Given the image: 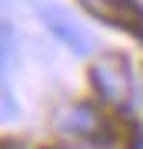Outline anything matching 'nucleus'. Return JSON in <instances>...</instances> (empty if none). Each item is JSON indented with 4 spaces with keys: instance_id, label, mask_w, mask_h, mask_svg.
<instances>
[{
    "instance_id": "obj_2",
    "label": "nucleus",
    "mask_w": 143,
    "mask_h": 149,
    "mask_svg": "<svg viewBox=\"0 0 143 149\" xmlns=\"http://www.w3.org/2000/svg\"><path fill=\"white\" fill-rule=\"evenodd\" d=\"M93 17L113 23L120 30H130L133 37L143 40V7L137 0H80Z\"/></svg>"
},
{
    "instance_id": "obj_5",
    "label": "nucleus",
    "mask_w": 143,
    "mask_h": 149,
    "mask_svg": "<svg viewBox=\"0 0 143 149\" xmlns=\"http://www.w3.org/2000/svg\"><path fill=\"white\" fill-rule=\"evenodd\" d=\"M4 149H17V146H13V143H7V146H4Z\"/></svg>"
},
{
    "instance_id": "obj_1",
    "label": "nucleus",
    "mask_w": 143,
    "mask_h": 149,
    "mask_svg": "<svg viewBox=\"0 0 143 149\" xmlns=\"http://www.w3.org/2000/svg\"><path fill=\"white\" fill-rule=\"evenodd\" d=\"M90 80L97 86V93L110 103H130L133 96V76H130V63L120 53H103L90 70Z\"/></svg>"
},
{
    "instance_id": "obj_3",
    "label": "nucleus",
    "mask_w": 143,
    "mask_h": 149,
    "mask_svg": "<svg viewBox=\"0 0 143 149\" xmlns=\"http://www.w3.org/2000/svg\"><path fill=\"white\" fill-rule=\"evenodd\" d=\"M40 13H43V20H47V27L57 33L70 50H77V53H87V50H90V37H87V30H80L77 23L60 10V7H40Z\"/></svg>"
},
{
    "instance_id": "obj_4",
    "label": "nucleus",
    "mask_w": 143,
    "mask_h": 149,
    "mask_svg": "<svg viewBox=\"0 0 143 149\" xmlns=\"http://www.w3.org/2000/svg\"><path fill=\"white\" fill-rule=\"evenodd\" d=\"M100 126H103L100 116H97L93 106H87V103H77V106L67 109V116H63V129L73 133V136H90V139H97Z\"/></svg>"
}]
</instances>
